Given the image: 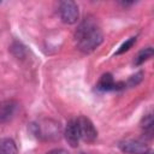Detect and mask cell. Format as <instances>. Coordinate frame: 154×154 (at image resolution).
I'll use <instances>...</instances> for the list:
<instances>
[{"label": "cell", "mask_w": 154, "mask_h": 154, "mask_svg": "<svg viewBox=\"0 0 154 154\" xmlns=\"http://www.w3.org/2000/svg\"><path fill=\"white\" fill-rule=\"evenodd\" d=\"M76 120H77L81 140H83L87 143H93L97 137V130L95 129L91 120L84 116L78 117Z\"/></svg>", "instance_id": "3957f363"}, {"label": "cell", "mask_w": 154, "mask_h": 154, "mask_svg": "<svg viewBox=\"0 0 154 154\" xmlns=\"http://www.w3.org/2000/svg\"><path fill=\"white\" fill-rule=\"evenodd\" d=\"M18 108H19V103L13 99L1 101L0 102V124H6L11 122L16 117Z\"/></svg>", "instance_id": "5b68a950"}, {"label": "cell", "mask_w": 154, "mask_h": 154, "mask_svg": "<svg viewBox=\"0 0 154 154\" xmlns=\"http://www.w3.org/2000/svg\"><path fill=\"white\" fill-rule=\"evenodd\" d=\"M31 130L34 135L42 141L57 140L60 136V124L52 119H41L31 124Z\"/></svg>", "instance_id": "7a4b0ae2"}, {"label": "cell", "mask_w": 154, "mask_h": 154, "mask_svg": "<svg viewBox=\"0 0 154 154\" xmlns=\"http://www.w3.org/2000/svg\"><path fill=\"white\" fill-rule=\"evenodd\" d=\"M64 136L65 140L67 141V143L71 147H77L79 143V131H78V125H77V120L76 119H71L67 122L65 131H64Z\"/></svg>", "instance_id": "ba28073f"}, {"label": "cell", "mask_w": 154, "mask_h": 154, "mask_svg": "<svg viewBox=\"0 0 154 154\" xmlns=\"http://www.w3.org/2000/svg\"><path fill=\"white\" fill-rule=\"evenodd\" d=\"M59 14L65 24H75L78 20L79 11L76 2L66 0L59 4Z\"/></svg>", "instance_id": "277c9868"}, {"label": "cell", "mask_w": 154, "mask_h": 154, "mask_svg": "<svg viewBox=\"0 0 154 154\" xmlns=\"http://www.w3.org/2000/svg\"><path fill=\"white\" fill-rule=\"evenodd\" d=\"M119 148L122 152L126 154H144L147 150H149L144 141L134 140V138H128L122 141L119 143Z\"/></svg>", "instance_id": "8992f818"}, {"label": "cell", "mask_w": 154, "mask_h": 154, "mask_svg": "<svg viewBox=\"0 0 154 154\" xmlns=\"http://www.w3.org/2000/svg\"><path fill=\"white\" fill-rule=\"evenodd\" d=\"M144 154H152V152H149V150H147V152H146Z\"/></svg>", "instance_id": "9a60e30c"}, {"label": "cell", "mask_w": 154, "mask_h": 154, "mask_svg": "<svg viewBox=\"0 0 154 154\" xmlns=\"http://www.w3.org/2000/svg\"><path fill=\"white\" fill-rule=\"evenodd\" d=\"M125 88L124 82H114L111 73H103L96 84V89L101 91H112V90H120Z\"/></svg>", "instance_id": "52a82bcc"}, {"label": "cell", "mask_w": 154, "mask_h": 154, "mask_svg": "<svg viewBox=\"0 0 154 154\" xmlns=\"http://www.w3.org/2000/svg\"><path fill=\"white\" fill-rule=\"evenodd\" d=\"M136 43V37H130L129 40H126L120 47H119V49L116 52V54L117 55H119V54H123V53H125V52H128L134 45Z\"/></svg>", "instance_id": "7c38bea8"}, {"label": "cell", "mask_w": 154, "mask_h": 154, "mask_svg": "<svg viewBox=\"0 0 154 154\" xmlns=\"http://www.w3.org/2000/svg\"><path fill=\"white\" fill-rule=\"evenodd\" d=\"M18 148L12 138H0V154H17Z\"/></svg>", "instance_id": "9c48e42d"}, {"label": "cell", "mask_w": 154, "mask_h": 154, "mask_svg": "<svg viewBox=\"0 0 154 154\" xmlns=\"http://www.w3.org/2000/svg\"><path fill=\"white\" fill-rule=\"evenodd\" d=\"M153 125H154V120H153V114H146L141 122V128L144 131V135H147L148 138H152L153 135Z\"/></svg>", "instance_id": "30bf717a"}, {"label": "cell", "mask_w": 154, "mask_h": 154, "mask_svg": "<svg viewBox=\"0 0 154 154\" xmlns=\"http://www.w3.org/2000/svg\"><path fill=\"white\" fill-rule=\"evenodd\" d=\"M142 76H143L142 72H138V73H136L135 76H131V77L129 78V81L125 83V87H126V85H129V87H135V85H137V84L142 81Z\"/></svg>", "instance_id": "4fadbf2b"}, {"label": "cell", "mask_w": 154, "mask_h": 154, "mask_svg": "<svg viewBox=\"0 0 154 154\" xmlns=\"http://www.w3.org/2000/svg\"><path fill=\"white\" fill-rule=\"evenodd\" d=\"M47 154H69V152L63 149V148H57V149H53V150L48 152Z\"/></svg>", "instance_id": "5bb4252c"}, {"label": "cell", "mask_w": 154, "mask_h": 154, "mask_svg": "<svg viewBox=\"0 0 154 154\" xmlns=\"http://www.w3.org/2000/svg\"><path fill=\"white\" fill-rule=\"evenodd\" d=\"M75 38L77 41V48L83 53H91L103 41V35L94 18H84L78 25Z\"/></svg>", "instance_id": "6da1fadb"}, {"label": "cell", "mask_w": 154, "mask_h": 154, "mask_svg": "<svg viewBox=\"0 0 154 154\" xmlns=\"http://www.w3.org/2000/svg\"><path fill=\"white\" fill-rule=\"evenodd\" d=\"M153 53H154V51H153L152 47H146V48H143V49L140 51L138 54L136 55V58H135V65H141V64H143V63L147 61L149 58H152Z\"/></svg>", "instance_id": "8fae6325"}]
</instances>
